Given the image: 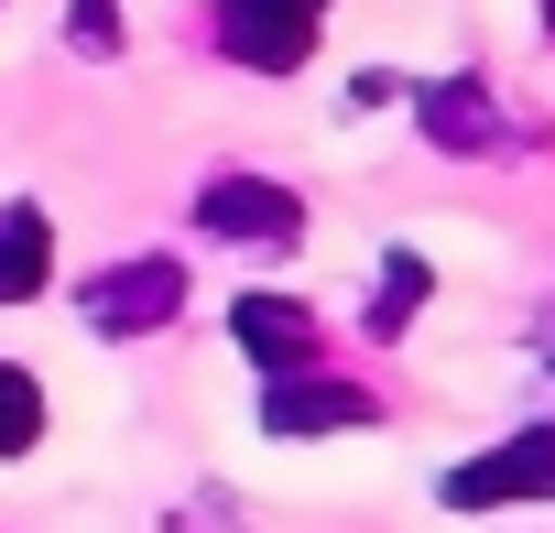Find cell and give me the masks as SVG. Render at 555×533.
I'll list each match as a JSON object with an SVG mask.
<instances>
[{
    "instance_id": "6da1fadb",
    "label": "cell",
    "mask_w": 555,
    "mask_h": 533,
    "mask_svg": "<svg viewBox=\"0 0 555 533\" xmlns=\"http://www.w3.org/2000/svg\"><path fill=\"white\" fill-rule=\"evenodd\" d=\"M317 34H327V0H218L207 12V44L250 77H295L317 55Z\"/></svg>"
},
{
    "instance_id": "7a4b0ae2",
    "label": "cell",
    "mask_w": 555,
    "mask_h": 533,
    "mask_svg": "<svg viewBox=\"0 0 555 533\" xmlns=\"http://www.w3.org/2000/svg\"><path fill=\"white\" fill-rule=\"evenodd\" d=\"M175 316H185V261H164V250L109 261V273L77 284V327H99V338H153Z\"/></svg>"
},
{
    "instance_id": "3957f363",
    "label": "cell",
    "mask_w": 555,
    "mask_h": 533,
    "mask_svg": "<svg viewBox=\"0 0 555 533\" xmlns=\"http://www.w3.org/2000/svg\"><path fill=\"white\" fill-rule=\"evenodd\" d=\"M196 229L207 239H240V250H295L306 239V207L272 174H207L196 185Z\"/></svg>"
},
{
    "instance_id": "277c9868",
    "label": "cell",
    "mask_w": 555,
    "mask_h": 533,
    "mask_svg": "<svg viewBox=\"0 0 555 533\" xmlns=\"http://www.w3.org/2000/svg\"><path fill=\"white\" fill-rule=\"evenodd\" d=\"M490 500H555V425H522L512 446L447 468V511H490Z\"/></svg>"
},
{
    "instance_id": "5b68a950",
    "label": "cell",
    "mask_w": 555,
    "mask_h": 533,
    "mask_svg": "<svg viewBox=\"0 0 555 533\" xmlns=\"http://www.w3.org/2000/svg\"><path fill=\"white\" fill-rule=\"evenodd\" d=\"M229 338H240V360H250L261 381L317 370V306H295V295H240V306H229Z\"/></svg>"
},
{
    "instance_id": "8992f818",
    "label": "cell",
    "mask_w": 555,
    "mask_h": 533,
    "mask_svg": "<svg viewBox=\"0 0 555 533\" xmlns=\"http://www.w3.org/2000/svg\"><path fill=\"white\" fill-rule=\"evenodd\" d=\"M261 425L272 435H349V425H382V403L360 381H327V370H284L261 392Z\"/></svg>"
},
{
    "instance_id": "52a82bcc",
    "label": "cell",
    "mask_w": 555,
    "mask_h": 533,
    "mask_svg": "<svg viewBox=\"0 0 555 533\" xmlns=\"http://www.w3.org/2000/svg\"><path fill=\"white\" fill-rule=\"evenodd\" d=\"M414 120H425V142H447V153H501V142H512V109H501L479 77L414 88Z\"/></svg>"
},
{
    "instance_id": "ba28073f",
    "label": "cell",
    "mask_w": 555,
    "mask_h": 533,
    "mask_svg": "<svg viewBox=\"0 0 555 533\" xmlns=\"http://www.w3.org/2000/svg\"><path fill=\"white\" fill-rule=\"evenodd\" d=\"M44 273H55V229H44V207H34V196H0V306H34Z\"/></svg>"
},
{
    "instance_id": "9c48e42d",
    "label": "cell",
    "mask_w": 555,
    "mask_h": 533,
    "mask_svg": "<svg viewBox=\"0 0 555 533\" xmlns=\"http://www.w3.org/2000/svg\"><path fill=\"white\" fill-rule=\"evenodd\" d=\"M425 284H436L425 250H392V261H382V295H371V338H403V316L425 306Z\"/></svg>"
},
{
    "instance_id": "30bf717a",
    "label": "cell",
    "mask_w": 555,
    "mask_h": 533,
    "mask_svg": "<svg viewBox=\"0 0 555 533\" xmlns=\"http://www.w3.org/2000/svg\"><path fill=\"white\" fill-rule=\"evenodd\" d=\"M34 435H44V381L0 360V457H23Z\"/></svg>"
},
{
    "instance_id": "8fae6325",
    "label": "cell",
    "mask_w": 555,
    "mask_h": 533,
    "mask_svg": "<svg viewBox=\"0 0 555 533\" xmlns=\"http://www.w3.org/2000/svg\"><path fill=\"white\" fill-rule=\"evenodd\" d=\"M66 44H77V55H99V66H109V55H120V44H131V34H120V0H66Z\"/></svg>"
},
{
    "instance_id": "7c38bea8",
    "label": "cell",
    "mask_w": 555,
    "mask_h": 533,
    "mask_svg": "<svg viewBox=\"0 0 555 533\" xmlns=\"http://www.w3.org/2000/svg\"><path fill=\"white\" fill-rule=\"evenodd\" d=\"M544 34H555V0H544Z\"/></svg>"
},
{
    "instance_id": "4fadbf2b",
    "label": "cell",
    "mask_w": 555,
    "mask_h": 533,
    "mask_svg": "<svg viewBox=\"0 0 555 533\" xmlns=\"http://www.w3.org/2000/svg\"><path fill=\"white\" fill-rule=\"evenodd\" d=\"M0 12H12V0H0Z\"/></svg>"
}]
</instances>
